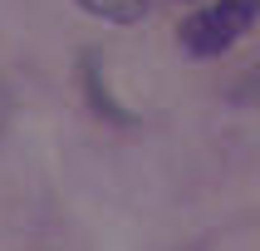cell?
I'll return each mask as SVG.
<instances>
[{
    "instance_id": "obj_3",
    "label": "cell",
    "mask_w": 260,
    "mask_h": 251,
    "mask_svg": "<svg viewBox=\"0 0 260 251\" xmlns=\"http://www.w3.org/2000/svg\"><path fill=\"white\" fill-rule=\"evenodd\" d=\"M5 114H10V94H5V84H0V123H5Z\"/></svg>"
},
{
    "instance_id": "obj_2",
    "label": "cell",
    "mask_w": 260,
    "mask_h": 251,
    "mask_svg": "<svg viewBox=\"0 0 260 251\" xmlns=\"http://www.w3.org/2000/svg\"><path fill=\"white\" fill-rule=\"evenodd\" d=\"M74 5L88 10V15H99V20H113V25H138L152 0H74Z\"/></svg>"
},
{
    "instance_id": "obj_1",
    "label": "cell",
    "mask_w": 260,
    "mask_h": 251,
    "mask_svg": "<svg viewBox=\"0 0 260 251\" xmlns=\"http://www.w3.org/2000/svg\"><path fill=\"white\" fill-rule=\"evenodd\" d=\"M255 15H260V0H211L182 20V49L191 59H216L255 25Z\"/></svg>"
}]
</instances>
